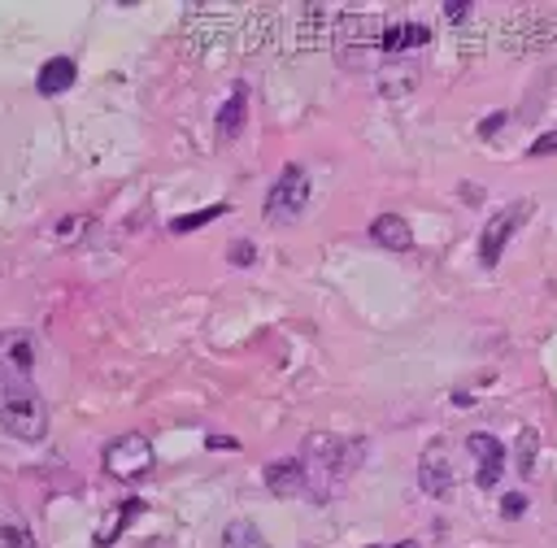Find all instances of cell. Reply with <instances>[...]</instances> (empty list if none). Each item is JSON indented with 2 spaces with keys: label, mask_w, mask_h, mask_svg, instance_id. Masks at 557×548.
<instances>
[{
  "label": "cell",
  "mask_w": 557,
  "mask_h": 548,
  "mask_svg": "<svg viewBox=\"0 0 557 548\" xmlns=\"http://www.w3.org/2000/svg\"><path fill=\"white\" fill-rule=\"evenodd\" d=\"M0 426L22 444L48 435V404L35 387V339L26 331L0 335Z\"/></svg>",
  "instance_id": "obj_1"
},
{
  "label": "cell",
  "mask_w": 557,
  "mask_h": 548,
  "mask_svg": "<svg viewBox=\"0 0 557 548\" xmlns=\"http://www.w3.org/2000/svg\"><path fill=\"white\" fill-rule=\"evenodd\" d=\"M361 457V444H344L335 435H309L305 439V474H309V491L326 496L335 478H344L352 470V461Z\"/></svg>",
  "instance_id": "obj_2"
},
{
  "label": "cell",
  "mask_w": 557,
  "mask_h": 548,
  "mask_svg": "<svg viewBox=\"0 0 557 548\" xmlns=\"http://www.w3.org/2000/svg\"><path fill=\"white\" fill-rule=\"evenodd\" d=\"M305 204H309V174L300 165H283L274 187L265 191V222L287 226L305 213Z\"/></svg>",
  "instance_id": "obj_3"
},
{
  "label": "cell",
  "mask_w": 557,
  "mask_h": 548,
  "mask_svg": "<svg viewBox=\"0 0 557 548\" xmlns=\"http://www.w3.org/2000/svg\"><path fill=\"white\" fill-rule=\"evenodd\" d=\"M100 461H104V470H109L113 478H139V474H148V470H152L157 452H152V439H148V435L126 431V435H117V439H109V444H104Z\"/></svg>",
  "instance_id": "obj_4"
},
{
  "label": "cell",
  "mask_w": 557,
  "mask_h": 548,
  "mask_svg": "<svg viewBox=\"0 0 557 548\" xmlns=\"http://www.w3.org/2000/svg\"><path fill=\"white\" fill-rule=\"evenodd\" d=\"M527 200H518V204H505V209H496L492 217H487V226H483V239H479V261L492 270L496 261H500V252H505V244L513 239V231H518V222L527 217Z\"/></svg>",
  "instance_id": "obj_5"
},
{
  "label": "cell",
  "mask_w": 557,
  "mask_h": 548,
  "mask_svg": "<svg viewBox=\"0 0 557 548\" xmlns=\"http://www.w3.org/2000/svg\"><path fill=\"white\" fill-rule=\"evenodd\" d=\"M466 448L474 457V483L479 487H496L500 474H505V444L496 435H487V431H474V435H466Z\"/></svg>",
  "instance_id": "obj_6"
},
{
  "label": "cell",
  "mask_w": 557,
  "mask_h": 548,
  "mask_svg": "<svg viewBox=\"0 0 557 548\" xmlns=\"http://www.w3.org/2000/svg\"><path fill=\"white\" fill-rule=\"evenodd\" d=\"M418 487L431 496V500H444L453 491V465H448V448L440 439H431L418 457Z\"/></svg>",
  "instance_id": "obj_7"
},
{
  "label": "cell",
  "mask_w": 557,
  "mask_h": 548,
  "mask_svg": "<svg viewBox=\"0 0 557 548\" xmlns=\"http://www.w3.org/2000/svg\"><path fill=\"white\" fill-rule=\"evenodd\" d=\"M426 39H431V30L422 22H405V17H392V22H383L374 30V48L387 52V57H405V52L422 48Z\"/></svg>",
  "instance_id": "obj_8"
},
{
  "label": "cell",
  "mask_w": 557,
  "mask_h": 548,
  "mask_svg": "<svg viewBox=\"0 0 557 548\" xmlns=\"http://www.w3.org/2000/svg\"><path fill=\"white\" fill-rule=\"evenodd\" d=\"M261 478H265V487H270L278 500L300 496V491L309 487V474H305V461H300V457H278V461H270Z\"/></svg>",
  "instance_id": "obj_9"
},
{
  "label": "cell",
  "mask_w": 557,
  "mask_h": 548,
  "mask_svg": "<svg viewBox=\"0 0 557 548\" xmlns=\"http://www.w3.org/2000/svg\"><path fill=\"white\" fill-rule=\"evenodd\" d=\"M370 239L383 244V248H392V252H409L413 248V231H409V222L400 213H379L370 222Z\"/></svg>",
  "instance_id": "obj_10"
},
{
  "label": "cell",
  "mask_w": 557,
  "mask_h": 548,
  "mask_svg": "<svg viewBox=\"0 0 557 548\" xmlns=\"http://www.w3.org/2000/svg\"><path fill=\"white\" fill-rule=\"evenodd\" d=\"M74 78H78L74 61H70V57H52V61H44V70H39V91H44V96H61Z\"/></svg>",
  "instance_id": "obj_11"
},
{
  "label": "cell",
  "mask_w": 557,
  "mask_h": 548,
  "mask_svg": "<svg viewBox=\"0 0 557 548\" xmlns=\"http://www.w3.org/2000/svg\"><path fill=\"white\" fill-rule=\"evenodd\" d=\"M244 104H248V91L235 87L231 100L218 109V139H235V135H239V126H244Z\"/></svg>",
  "instance_id": "obj_12"
},
{
  "label": "cell",
  "mask_w": 557,
  "mask_h": 548,
  "mask_svg": "<svg viewBox=\"0 0 557 548\" xmlns=\"http://www.w3.org/2000/svg\"><path fill=\"white\" fill-rule=\"evenodd\" d=\"M222 548H270V544H265V535H261L252 522L235 518V522H226V531H222Z\"/></svg>",
  "instance_id": "obj_13"
},
{
  "label": "cell",
  "mask_w": 557,
  "mask_h": 548,
  "mask_svg": "<svg viewBox=\"0 0 557 548\" xmlns=\"http://www.w3.org/2000/svg\"><path fill=\"white\" fill-rule=\"evenodd\" d=\"M0 548H39V544H35V535H30L26 522L4 518V522H0Z\"/></svg>",
  "instance_id": "obj_14"
},
{
  "label": "cell",
  "mask_w": 557,
  "mask_h": 548,
  "mask_svg": "<svg viewBox=\"0 0 557 548\" xmlns=\"http://www.w3.org/2000/svg\"><path fill=\"white\" fill-rule=\"evenodd\" d=\"M222 213H226V204H209V209H196V213L174 217V222H170V231H174V235H183V231H196V226H205V222H213V217H222Z\"/></svg>",
  "instance_id": "obj_15"
},
{
  "label": "cell",
  "mask_w": 557,
  "mask_h": 548,
  "mask_svg": "<svg viewBox=\"0 0 557 548\" xmlns=\"http://www.w3.org/2000/svg\"><path fill=\"white\" fill-rule=\"evenodd\" d=\"M139 509H144L139 500H131V505H122V509L113 513V522H109V526H100V535H96V544H100V548H109V544L117 539V531H122V526H126V522H131V518H135Z\"/></svg>",
  "instance_id": "obj_16"
},
{
  "label": "cell",
  "mask_w": 557,
  "mask_h": 548,
  "mask_svg": "<svg viewBox=\"0 0 557 548\" xmlns=\"http://www.w3.org/2000/svg\"><path fill=\"white\" fill-rule=\"evenodd\" d=\"M518 470H522V474L535 470V431H531V426H527L522 439H518Z\"/></svg>",
  "instance_id": "obj_17"
},
{
  "label": "cell",
  "mask_w": 557,
  "mask_h": 548,
  "mask_svg": "<svg viewBox=\"0 0 557 548\" xmlns=\"http://www.w3.org/2000/svg\"><path fill=\"white\" fill-rule=\"evenodd\" d=\"M500 513H505V518H522V513H527V496H522V491H509V496L500 500Z\"/></svg>",
  "instance_id": "obj_18"
},
{
  "label": "cell",
  "mask_w": 557,
  "mask_h": 548,
  "mask_svg": "<svg viewBox=\"0 0 557 548\" xmlns=\"http://www.w3.org/2000/svg\"><path fill=\"white\" fill-rule=\"evenodd\" d=\"M553 152H557V130H548V135H540L531 144V157H553Z\"/></svg>",
  "instance_id": "obj_19"
},
{
  "label": "cell",
  "mask_w": 557,
  "mask_h": 548,
  "mask_svg": "<svg viewBox=\"0 0 557 548\" xmlns=\"http://www.w3.org/2000/svg\"><path fill=\"white\" fill-rule=\"evenodd\" d=\"M231 261H235V265H252V244H248V239H235V244H231Z\"/></svg>",
  "instance_id": "obj_20"
},
{
  "label": "cell",
  "mask_w": 557,
  "mask_h": 548,
  "mask_svg": "<svg viewBox=\"0 0 557 548\" xmlns=\"http://www.w3.org/2000/svg\"><path fill=\"white\" fill-rule=\"evenodd\" d=\"M440 13H444V17H448V22H461V17H466V13H470V4H466V0H448V4H444V9H440Z\"/></svg>",
  "instance_id": "obj_21"
},
{
  "label": "cell",
  "mask_w": 557,
  "mask_h": 548,
  "mask_svg": "<svg viewBox=\"0 0 557 548\" xmlns=\"http://www.w3.org/2000/svg\"><path fill=\"white\" fill-rule=\"evenodd\" d=\"M83 222H87V217H65V226H61V239H74V235L83 231Z\"/></svg>",
  "instance_id": "obj_22"
},
{
  "label": "cell",
  "mask_w": 557,
  "mask_h": 548,
  "mask_svg": "<svg viewBox=\"0 0 557 548\" xmlns=\"http://www.w3.org/2000/svg\"><path fill=\"white\" fill-rule=\"evenodd\" d=\"M500 117H505V113H492V117H487V122H483V135H492V130H496V126H500Z\"/></svg>",
  "instance_id": "obj_23"
},
{
  "label": "cell",
  "mask_w": 557,
  "mask_h": 548,
  "mask_svg": "<svg viewBox=\"0 0 557 548\" xmlns=\"http://www.w3.org/2000/svg\"><path fill=\"white\" fill-rule=\"evenodd\" d=\"M209 444L213 448H235V439H226V435H209Z\"/></svg>",
  "instance_id": "obj_24"
},
{
  "label": "cell",
  "mask_w": 557,
  "mask_h": 548,
  "mask_svg": "<svg viewBox=\"0 0 557 548\" xmlns=\"http://www.w3.org/2000/svg\"><path fill=\"white\" fill-rule=\"evenodd\" d=\"M392 548H418V544H413V539H400V544H392Z\"/></svg>",
  "instance_id": "obj_25"
}]
</instances>
